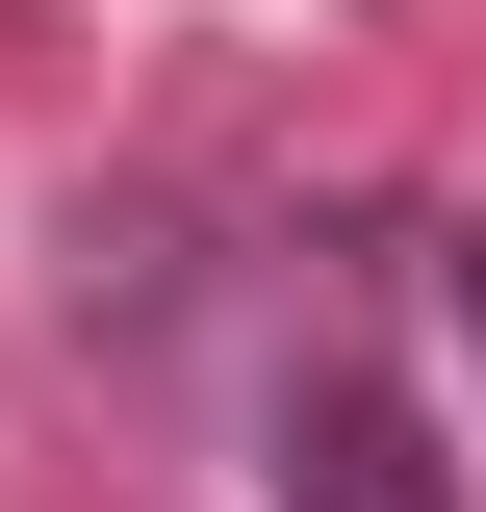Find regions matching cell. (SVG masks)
<instances>
[{
    "mask_svg": "<svg viewBox=\"0 0 486 512\" xmlns=\"http://www.w3.org/2000/svg\"><path fill=\"white\" fill-rule=\"evenodd\" d=\"M0 26H26V0H0Z\"/></svg>",
    "mask_w": 486,
    "mask_h": 512,
    "instance_id": "obj_3",
    "label": "cell"
},
{
    "mask_svg": "<svg viewBox=\"0 0 486 512\" xmlns=\"http://www.w3.org/2000/svg\"><path fill=\"white\" fill-rule=\"evenodd\" d=\"M256 512H461V461H435V410L384 359H307L282 436H256Z\"/></svg>",
    "mask_w": 486,
    "mask_h": 512,
    "instance_id": "obj_1",
    "label": "cell"
},
{
    "mask_svg": "<svg viewBox=\"0 0 486 512\" xmlns=\"http://www.w3.org/2000/svg\"><path fill=\"white\" fill-rule=\"evenodd\" d=\"M435 308H461V359H486V205H461V231H435Z\"/></svg>",
    "mask_w": 486,
    "mask_h": 512,
    "instance_id": "obj_2",
    "label": "cell"
}]
</instances>
